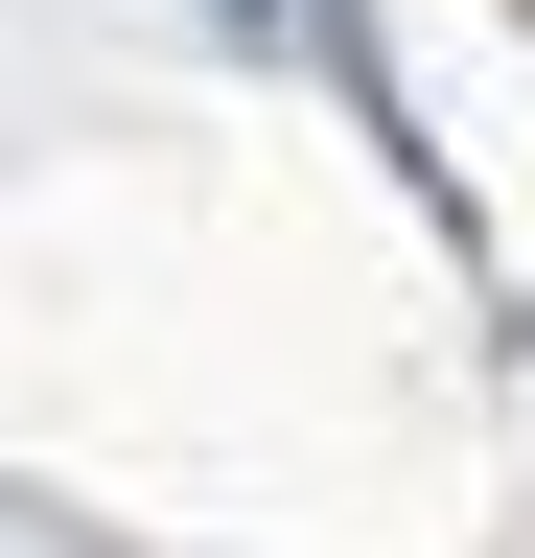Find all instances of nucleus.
Returning a JSON list of instances; mask_svg holds the SVG:
<instances>
[{"mask_svg": "<svg viewBox=\"0 0 535 558\" xmlns=\"http://www.w3.org/2000/svg\"><path fill=\"white\" fill-rule=\"evenodd\" d=\"M233 24H256V47H326V70L373 94V24H350V0H233Z\"/></svg>", "mask_w": 535, "mask_h": 558, "instance_id": "obj_1", "label": "nucleus"}]
</instances>
